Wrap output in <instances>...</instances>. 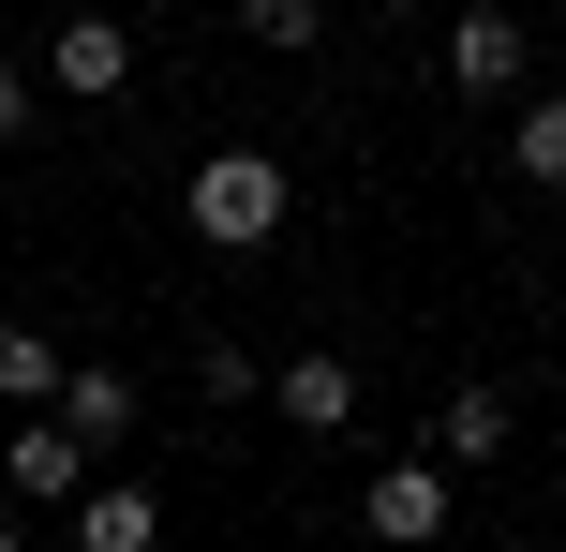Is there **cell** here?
<instances>
[{
  "instance_id": "1",
  "label": "cell",
  "mask_w": 566,
  "mask_h": 552,
  "mask_svg": "<svg viewBox=\"0 0 566 552\" xmlns=\"http://www.w3.org/2000/svg\"><path fill=\"white\" fill-rule=\"evenodd\" d=\"M179 225H195L209 254H269V239L298 225V179H283V149H209V165L179 179Z\"/></svg>"
},
{
  "instance_id": "2",
  "label": "cell",
  "mask_w": 566,
  "mask_h": 552,
  "mask_svg": "<svg viewBox=\"0 0 566 552\" xmlns=\"http://www.w3.org/2000/svg\"><path fill=\"white\" fill-rule=\"evenodd\" d=\"M448 508H462V464H432V448H402V464L358 478V538H388V552L448 538Z\"/></svg>"
},
{
  "instance_id": "3",
  "label": "cell",
  "mask_w": 566,
  "mask_h": 552,
  "mask_svg": "<svg viewBox=\"0 0 566 552\" xmlns=\"http://www.w3.org/2000/svg\"><path fill=\"white\" fill-rule=\"evenodd\" d=\"M45 90H75V105H135V15H60L45 30Z\"/></svg>"
},
{
  "instance_id": "4",
  "label": "cell",
  "mask_w": 566,
  "mask_h": 552,
  "mask_svg": "<svg viewBox=\"0 0 566 552\" xmlns=\"http://www.w3.org/2000/svg\"><path fill=\"white\" fill-rule=\"evenodd\" d=\"M522 75H537V30H522L507 0H462V15H448V90H478V105H507Z\"/></svg>"
},
{
  "instance_id": "5",
  "label": "cell",
  "mask_w": 566,
  "mask_h": 552,
  "mask_svg": "<svg viewBox=\"0 0 566 552\" xmlns=\"http://www.w3.org/2000/svg\"><path fill=\"white\" fill-rule=\"evenodd\" d=\"M0 478H15V508H75V478H90L75 418H60V404H15V434H0Z\"/></svg>"
},
{
  "instance_id": "6",
  "label": "cell",
  "mask_w": 566,
  "mask_h": 552,
  "mask_svg": "<svg viewBox=\"0 0 566 552\" xmlns=\"http://www.w3.org/2000/svg\"><path fill=\"white\" fill-rule=\"evenodd\" d=\"M45 404L75 418V448H90V464H119V448H135V418H149L119 358H60V388H45Z\"/></svg>"
},
{
  "instance_id": "7",
  "label": "cell",
  "mask_w": 566,
  "mask_h": 552,
  "mask_svg": "<svg viewBox=\"0 0 566 552\" xmlns=\"http://www.w3.org/2000/svg\"><path fill=\"white\" fill-rule=\"evenodd\" d=\"M60 538H75V552H149V538H165V493H149V478H75Z\"/></svg>"
},
{
  "instance_id": "8",
  "label": "cell",
  "mask_w": 566,
  "mask_h": 552,
  "mask_svg": "<svg viewBox=\"0 0 566 552\" xmlns=\"http://www.w3.org/2000/svg\"><path fill=\"white\" fill-rule=\"evenodd\" d=\"M269 404L298 418V434H358V358H328V344H313V358H283V374H269Z\"/></svg>"
},
{
  "instance_id": "9",
  "label": "cell",
  "mask_w": 566,
  "mask_h": 552,
  "mask_svg": "<svg viewBox=\"0 0 566 552\" xmlns=\"http://www.w3.org/2000/svg\"><path fill=\"white\" fill-rule=\"evenodd\" d=\"M507 179L566 195V90H507Z\"/></svg>"
},
{
  "instance_id": "10",
  "label": "cell",
  "mask_w": 566,
  "mask_h": 552,
  "mask_svg": "<svg viewBox=\"0 0 566 552\" xmlns=\"http://www.w3.org/2000/svg\"><path fill=\"white\" fill-rule=\"evenodd\" d=\"M432 464H507V388H448V404H432Z\"/></svg>"
},
{
  "instance_id": "11",
  "label": "cell",
  "mask_w": 566,
  "mask_h": 552,
  "mask_svg": "<svg viewBox=\"0 0 566 552\" xmlns=\"http://www.w3.org/2000/svg\"><path fill=\"white\" fill-rule=\"evenodd\" d=\"M239 45H269V60H313V45H328V0H239Z\"/></svg>"
},
{
  "instance_id": "12",
  "label": "cell",
  "mask_w": 566,
  "mask_h": 552,
  "mask_svg": "<svg viewBox=\"0 0 566 552\" xmlns=\"http://www.w3.org/2000/svg\"><path fill=\"white\" fill-rule=\"evenodd\" d=\"M195 404H224V418L269 404V358H254V344H195Z\"/></svg>"
},
{
  "instance_id": "13",
  "label": "cell",
  "mask_w": 566,
  "mask_h": 552,
  "mask_svg": "<svg viewBox=\"0 0 566 552\" xmlns=\"http://www.w3.org/2000/svg\"><path fill=\"white\" fill-rule=\"evenodd\" d=\"M45 388H60V344H45V329H15V314H0V404H45Z\"/></svg>"
},
{
  "instance_id": "14",
  "label": "cell",
  "mask_w": 566,
  "mask_h": 552,
  "mask_svg": "<svg viewBox=\"0 0 566 552\" xmlns=\"http://www.w3.org/2000/svg\"><path fill=\"white\" fill-rule=\"evenodd\" d=\"M30 119H45V75H30V60H0V149H15Z\"/></svg>"
},
{
  "instance_id": "15",
  "label": "cell",
  "mask_w": 566,
  "mask_h": 552,
  "mask_svg": "<svg viewBox=\"0 0 566 552\" xmlns=\"http://www.w3.org/2000/svg\"><path fill=\"white\" fill-rule=\"evenodd\" d=\"M15 538H30V523H15V493H0V552H15Z\"/></svg>"
},
{
  "instance_id": "16",
  "label": "cell",
  "mask_w": 566,
  "mask_h": 552,
  "mask_svg": "<svg viewBox=\"0 0 566 552\" xmlns=\"http://www.w3.org/2000/svg\"><path fill=\"white\" fill-rule=\"evenodd\" d=\"M135 15H179V0H135Z\"/></svg>"
}]
</instances>
